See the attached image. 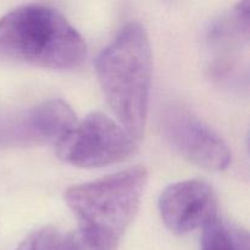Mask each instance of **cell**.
Masks as SVG:
<instances>
[{
	"instance_id": "obj_8",
	"label": "cell",
	"mask_w": 250,
	"mask_h": 250,
	"mask_svg": "<svg viewBox=\"0 0 250 250\" xmlns=\"http://www.w3.org/2000/svg\"><path fill=\"white\" fill-rule=\"evenodd\" d=\"M203 229L202 250H249L248 233L217 216Z\"/></svg>"
},
{
	"instance_id": "obj_9",
	"label": "cell",
	"mask_w": 250,
	"mask_h": 250,
	"mask_svg": "<svg viewBox=\"0 0 250 250\" xmlns=\"http://www.w3.org/2000/svg\"><path fill=\"white\" fill-rule=\"evenodd\" d=\"M120 239L81 225L77 229L60 238L56 250H117Z\"/></svg>"
},
{
	"instance_id": "obj_6",
	"label": "cell",
	"mask_w": 250,
	"mask_h": 250,
	"mask_svg": "<svg viewBox=\"0 0 250 250\" xmlns=\"http://www.w3.org/2000/svg\"><path fill=\"white\" fill-rule=\"evenodd\" d=\"M75 125L76 114L61 99L27 109L0 110V149L58 143Z\"/></svg>"
},
{
	"instance_id": "obj_5",
	"label": "cell",
	"mask_w": 250,
	"mask_h": 250,
	"mask_svg": "<svg viewBox=\"0 0 250 250\" xmlns=\"http://www.w3.org/2000/svg\"><path fill=\"white\" fill-rule=\"evenodd\" d=\"M160 128L166 141L187 160L208 171H224L231 164L226 142L182 104L161 110Z\"/></svg>"
},
{
	"instance_id": "obj_1",
	"label": "cell",
	"mask_w": 250,
	"mask_h": 250,
	"mask_svg": "<svg viewBox=\"0 0 250 250\" xmlns=\"http://www.w3.org/2000/svg\"><path fill=\"white\" fill-rule=\"evenodd\" d=\"M153 59L146 29L126 24L95 61L98 81L120 125L142 138L148 117Z\"/></svg>"
},
{
	"instance_id": "obj_7",
	"label": "cell",
	"mask_w": 250,
	"mask_h": 250,
	"mask_svg": "<svg viewBox=\"0 0 250 250\" xmlns=\"http://www.w3.org/2000/svg\"><path fill=\"white\" fill-rule=\"evenodd\" d=\"M159 211L171 232L189 233L216 217V197L204 181H181L163 190L159 197Z\"/></svg>"
},
{
	"instance_id": "obj_3",
	"label": "cell",
	"mask_w": 250,
	"mask_h": 250,
	"mask_svg": "<svg viewBox=\"0 0 250 250\" xmlns=\"http://www.w3.org/2000/svg\"><path fill=\"white\" fill-rule=\"evenodd\" d=\"M146 181L148 171L134 166L73 186L66 190L65 200L82 226L120 239L138 211Z\"/></svg>"
},
{
	"instance_id": "obj_4",
	"label": "cell",
	"mask_w": 250,
	"mask_h": 250,
	"mask_svg": "<svg viewBox=\"0 0 250 250\" xmlns=\"http://www.w3.org/2000/svg\"><path fill=\"white\" fill-rule=\"evenodd\" d=\"M136 151L137 139L102 112L88 115L56 143L63 163L85 168L121 163Z\"/></svg>"
},
{
	"instance_id": "obj_10",
	"label": "cell",
	"mask_w": 250,
	"mask_h": 250,
	"mask_svg": "<svg viewBox=\"0 0 250 250\" xmlns=\"http://www.w3.org/2000/svg\"><path fill=\"white\" fill-rule=\"evenodd\" d=\"M60 238L53 227H43L26 237L17 250H56Z\"/></svg>"
},
{
	"instance_id": "obj_2",
	"label": "cell",
	"mask_w": 250,
	"mask_h": 250,
	"mask_svg": "<svg viewBox=\"0 0 250 250\" xmlns=\"http://www.w3.org/2000/svg\"><path fill=\"white\" fill-rule=\"evenodd\" d=\"M85 56L82 36L53 7L22 5L0 19V61L71 70Z\"/></svg>"
}]
</instances>
